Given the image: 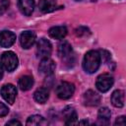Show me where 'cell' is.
I'll use <instances>...</instances> for the list:
<instances>
[{"mask_svg":"<svg viewBox=\"0 0 126 126\" xmlns=\"http://www.w3.org/2000/svg\"><path fill=\"white\" fill-rule=\"evenodd\" d=\"M48 34L50 37L55 39H62L67 34V28L65 26H56L52 27L48 31Z\"/></svg>","mask_w":126,"mask_h":126,"instance_id":"obj_13","label":"cell"},{"mask_svg":"<svg viewBox=\"0 0 126 126\" xmlns=\"http://www.w3.org/2000/svg\"><path fill=\"white\" fill-rule=\"evenodd\" d=\"M75 33H76L77 36L82 37V36H87V35H89V34L91 33V32H90V30H89L87 27H79V28H77V29L75 30Z\"/></svg>","mask_w":126,"mask_h":126,"instance_id":"obj_21","label":"cell"},{"mask_svg":"<svg viewBox=\"0 0 126 126\" xmlns=\"http://www.w3.org/2000/svg\"><path fill=\"white\" fill-rule=\"evenodd\" d=\"M49 97V92L45 88H39L37 89L33 94V98L38 103H44Z\"/></svg>","mask_w":126,"mask_h":126,"instance_id":"obj_18","label":"cell"},{"mask_svg":"<svg viewBox=\"0 0 126 126\" xmlns=\"http://www.w3.org/2000/svg\"><path fill=\"white\" fill-rule=\"evenodd\" d=\"M79 124H89V122H88V121H86V120H84V121H80V122H79Z\"/></svg>","mask_w":126,"mask_h":126,"instance_id":"obj_28","label":"cell"},{"mask_svg":"<svg viewBox=\"0 0 126 126\" xmlns=\"http://www.w3.org/2000/svg\"><path fill=\"white\" fill-rule=\"evenodd\" d=\"M100 53H101L100 57H102L104 59V61H108L110 59V53L108 51H106V50H100Z\"/></svg>","mask_w":126,"mask_h":126,"instance_id":"obj_24","label":"cell"},{"mask_svg":"<svg viewBox=\"0 0 126 126\" xmlns=\"http://www.w3.org/2000/svg\"><path fill=\"white\" fill-rule=\"evenodd\" d=\"M18 7L22 14L31 16L34 9V0H18Z\"/></svg>","mask_w":126,"mask_h":126,"instance_id":"obj_11","label":"cell"},{"mask_svg":"<svg viewBox=\"0 0 126 126\" xmlns=\"http://www.w3.org/2000/svg\"><path fill=\"white\" fill-rule=\"evenodd\" d=\"M0 94L2 95V97L9 102L10 104H13L16 98V94H17V89L14 85L12 84H6L4 85L1 90H0Z\"/></svg>","mask_w":126,"mask_h":126,"instance_id":"obj_6","label":"cell"},{"mask_svg":"<svg viewBox=\"0 0 126 126\" xmlns=\"http://www.w3.org/2000/svg\"><path fill=\"white\" fill-rule=\"evenodd\" d=\"M124 92L121 90H116L111 94V102L115 107H122L124 105Z\"/></svg>","mask_w":126,"mask_h":126,"instance_id":"obj_16","label":"cell"},{"mask_svg":"<svg viewBox=\"0 0 126 126\" xmlns=\"http://www.w3.org/2000/svg\"><path fill=\"white\" fill-rule=\"evenodd\" d=\"M75 92V87L72 83L69 82H62L56 88V94L61 99H68L70 98Z\"/></svg>","mask_w":126,"mask_h":126,"instance_id":"obj_3","label":"cell"},{"mask_svg":"<svg viewBox=\"0 0 126 126\" xmlns=\"http://www.w3.org/2000/svg\"><path fill=\"white\" fill-rule=\"evenodd\" d=\"M111 116V112L107 107H101L97 113V123L100 125H107L109 123V119Z\"/></svg>","mask_w":126,"mask_h":126,"instance_id":"obj_17","label":"cell"},{"mask_svg":"<svg viewBox=\"0 0 126 126\" xmlns=\"http://www.w3.org/2000/svg\"><path fill=\"white\" fill-rule=\"evenodd\" d=\"M57 7L56 0H40L38 3V8L42 13H50L54 11Z\"/></svg>","mask_w":126,"mask_h":126,"instance_id":"obj_14","label":"cell"},{"mask_svg":"<svg viewBox=\"0 0 126 126\" xmlns=\"http://www.w3.org/2000/svg\"><path fill=\"white\" fill-rule=\"evenodd\" d=\"M125 124H126L125 116H120V117H117V119L115 120V125H125Z\"/></svg>","mask_w":126,"mask_h":126,"instance_id":"obj_25","label":"cell"},{"mask_svg":"<svg viewBox=\"0 0 126 126\" xmlns=\"http://www.w3.org/2000/svg\"><path fill=\"white\" fill-rule=\"evenodd\" d=\"M26 124L30 126H40V125H46L47 121L40 115H32L28 118Z\"/></svg>","mask_w":126,"mask_h":126,"instance_id":"obj_20","label":"cell"},{"mask_svg":"<svg viewBox=\"0 0 126 126\" xmlns=\"http://www.w3.org/2000/svg\"><path fill=\"white\" fill-rule=\"evenodd\" d=\"M63 117H64V121L66 125H71V124H75L77 123V113L76 110L74 109V107L72 106H66L63 110Z\"/></svg>","mask_w":126,"mask_h":126,"instance_id":"obj_12","label":"cell"},{"mask_svg":"<svg viewBox=\"0 0 126 126\" xmlns=\"http://www.w3.org/2000/svg\"><path fill=\"white\" fill-rule=\"evenodd\" d=\"M35 42V33L31 31L23 32L20 35V43L23 48L29 49Z\"/></svg>","mask_w":126,"mask_h":126,"instance_id":"obj_8","label":"cell"},{"mask_svg":"<svg viewBox=\"0 0 126 126\" xmlns=\"http://www.w3.org/2000/svg\"><path fill=\"white\" fill-rule=\"evenodd\" d=\"M9 0H0V15L4 14L9 7Z\"/></svg>","mask_w":126,"mask_h":126,"instance_id":"obj_22","label":"cell"},{"mask_svg":"<svg viewBox=\"0 0 126 126\" xmlns=\"http://www.w3.org/2000/svg\"><path fill=\"white\" fill-rule=\"evenodd\" d=\"M7 125H21V122L18 120H10L7 122Z\"/></svg>","mask_w":126,"mask_h":126,"instance_id":"obj_26","label":"cell"},{"mask_svg":"<svg viewBox=\"0 0 126 126\" xmlns=\"http://www.w3.org/2000/svg\"><path fill=\"white\" fill-rule=\"evenodd\" d=\"M76 1H81V0H76Z\"/></svg>","mask_w":126,"mask_h":126,"instance_id":"obj_29","label":"cell"},{"mask_svg":"<svg viewBox=\"0 0 126 126\" xmlns=\"http://www.w3.org/2000/svg\"><path fill=\"white\" fill-rule=\"evenodd\" d=\"M16 41V34L10 31L0 32V45L2 47H10Z\"/></svg>","mask_w":126,"mask_h":126,"instance_id":"obj_10","label":"cell"},{"mask_svg":"<svg viewBox=\"0 0 126 126\" xmlns=\"http://www.w3.org/2000/svg\"><path fill=\"white\" fill-rule=\"evenodd\" d=\"M18 57L13 51H6L1 55V64L8 71H14L18 66Z\"/></svg>","mask_w":126,"mask_h":126,"instance_id":"obj_2","label":"cell"},{"mask_svg":"<svg viewBox=\"0 0 126 126\" xmlns=\"http://www.w3.org/2000/svg\"><path fill=\"white\" fill-rule=\"evenodd\" d=\"M3 77V68H2V65L0 64V80L2 79Z\"/></svg>","mask_w":126,"mask_h":126,"instance_id":"obj_27","label":"cell"},{"mask_svg":"<svg viewBox=\"0 0 126 126\" xmlns=\"http://www.w3.org/2000/svg\"><path fill=\"white\" fill-rule=\"evenodd\" d=\"M39 73L43 76H50L54 73L55 71V63L53 60L47 58H42L41 62L39 63L38 67Z\"/></svg>","mask_w":126,"mask_h":126,"instance_id":"obj_7","label":"cell"},{"mask_svg":"<svg viewBox=\"0 0 126 126\" xmlns=\"http://www.w3.org/2000/svg\"><path fill=\"white\" fill-rule=\"evenodd\" d=\"M100 60H101V57H100V54L98 51H96V50L88 51L85 54L84 60H83L84 70L89 74L94 73L100 65Z\"/></svg>","mask_w":126,"mask_h":126,"instance_id":"obj_1","label":"cell"},{"mask_svg":"<svg viewBox=\"0 0 126 126\" xmlns=\"http://www.w3.org/2000/svg\"><path fill=\"white\" fill-rule=\"evenodd\" d=\"M52 46L48 39L46 38H40L36 45V54L40 58H47L51 54Z\"/></svg>","mask_w":126,"mask_h":126,"instance_id":"obj_5","label":"cell"},{"mask_svg":"<svg viewBox=\"0 0 126 126\" xmlns=\"http://www.w3.org/2000/svg\"><path fill=\"white\" fill-rule=\"evenodd\" d=\"M112 85H113V77L108 73L99 75L95 82V86L97 90L101 93H106L112 87Z\"/></svg>","mask_w":126,"mask_h":126,"instance_id":"obj_4","label":"cell"},{"mask_svg":"<svg viewBox=\"0 0 126 126\" xmlns=\"http://www.w3.org/2000/svg\"><path fill=\"white\" fill-rule=\"evenodd\" d=\"M83 102L87 106H96L100 102V96L95 92L89 90L83 95Z\"/></svg>","mask_w":126,"mask_h":126,"instance_id":"obj_9","label":"cell"},{"mask_svg":"<svg viewBox=\"0 0 126 126\" xmlns=\"http://www.w3.org/2000/svg\"><path fill=\"white\" fill-rule=\"evenodd\" d=\"M71 53H72L71 44L66 40L61 41L58 45V55H59V57L60 58H69Z\"/></svg>","mask_w":126,"mask_h":126,"instance_id":"obj_15","label":"cell"},{"mask_svg":"<svg viewBox=\"0 0 126 126\" xmlns=\"http://www.w3.org/2000/svg\"><path fill=\"white\" fill-rule=\"evenodd\" d=\"M8 112H9L8 107H7L4 103L0 102V117H3V116H5V115H7Z\"/></svg>","mask_w":126,"mask_h":126,"instance_id":"obj_23","label":"cell"},{"mask_svg":"<svg viewBox=\"0 0 126 126\" xmlns=\"http://www.w3.org/2000/svg\"><path fill=\"white\" fill-rule=\"evenodd\" d=\"M33 78L30 75H25L22 76L19 79V87L22 91H29L30 89H32V87L33 86Z\"/></svg>","mask_w":126,"mask_h":126,"instance_id":"obj_19","label":"cell"}]
</instances>
